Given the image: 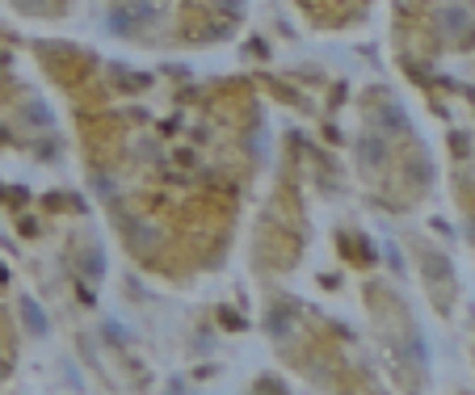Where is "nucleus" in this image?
Returning <instances> with one entry per match:
<instances>
[{
    "mask_svg": "<svg viewBox=\"0 0 475 395\" xmlns=\"http://www.w3.org/2000/svg\"><path fill=\"white\" fill-rule=\"evenodd\" d=\"M25 319H30V324H34V328H38V332H42V328H47V319H42V312H38V307H34V303H25Z\"/></svg>",
    "mask_w": 475,
    "mask_h": 395,
    "instance_id": "f257e3e1",
    "label": "nucleus"
},
{
    "mask_svg": "<svg viewBox=\"0 0 475 395\" xmlns=\"http://www.w3.org/2000/svg\"><path fill=\"white\" fill-rule=\"evenodd\" d=\"M0 375H4V362H0Z\"/></svg>",
    "mask_w": 475,
    "mask_h": 395,
    "instance_id": "f03ea898",
    "label": "nucleus"
}]
</instances>
